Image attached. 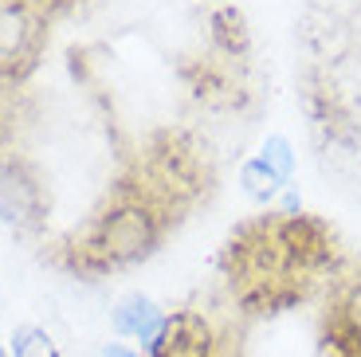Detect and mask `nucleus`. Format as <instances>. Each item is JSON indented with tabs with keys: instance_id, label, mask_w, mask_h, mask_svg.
<instances>
[{
	"instance_id": "1",
	"label": "nucleus",
	"mask_w": 361,
	"mask_h": 357,
	"mask_svg": "<svg viewBox=\"0 0 361 357\" xmlns=\"http://www.w3.org/2000/svg\"><path fill=\"white\" fill-rule=\"evenodd\" d=\"M342 271L334 228L314 212H259L235 224L220 251L232 303L252 318L295 310Z\"/></svg>"
},
{
	"instance_id": "2",
	"label": "nucleus",
	"mask_w": 361,
	"mask_h": 357,
	"mask_svg": "<svg viewBox=\"0 0 361 357\" xmlns=\"http://www.w3.org/2000/svg\"><path fill=\"white\" fill-rule=\"evenodd\" d=\"M173 224L177 220L154 200H114L55 243V263L79 279H102L149 259Z\"/></svg>"
},
{
	"instance_id": "3",
	"label": "nucleus",
	"mask_w": 361,
	"mask_h": 357,
	"mask_svg": "<svg viewBox=\"0 0 361 357\" xmlns=\"http://www.w3.org/2000/svg\"><path fill=\"white\" fill-rule=\"evenodd\" d=\"M149 357H240V334L228 322L185 306L165 314L157 338L149 341Z\"/></svg>"
},
{
	"instance_id": "4",
	"label": "nucleus",
	"mask_w": 361,
	"mask_h": 357,
	"mask_svg": "<svg viewBox=\"0 0 361 357\" xmlns=\"http://www.w3.org/2000/svg\"><path fill=\"white\" fill-rule=\"evenodd\" d=\"M318 341L322 357H361V267L330 279Z\"/></svg>"
},
{
	"instance_id": "5",
	"label": "nucleus",
	"mask_w": 361,
	"mask_h": 357,
	"mask_svg": "<svg viewBox=\"0 0 361 357\" xmlns=\"http://www.w3.org/2000/svg\"><path fill=\"white\" fill-rule=\"evenodd\" d=\"M208 40L228 59H252V28H247V16L235 0L208 8Z\"/></svg>"
},
{
	"instance_id": "6",
	"label": "nucleus",
	"mask_w": 361,
	"mask_h": 357,
	"mask_svg": "<svg viewBox=\"0 0 361 357\" xmlns=\"http://www.w3.org/2000/svg\"><path fill=\"white\" fill-rule=\"evenodd\" d=\"M161 322H165V314L157 310V306L149 303L145 295H126L122 303H118V310H114V326H118V334L142 338L145 346H149V341L157 338Z\"/></svg>"
},
{
	"instance_id": "7",
	"label": "nucleus",
	"mask_w": 361,
	"mask_h": 357,
	"mask_svg": "<svg viewBox=\"0 0 361 357\" xmlns=\"http://www.w3.org/2000/svg\"><path fill=\"white\" fill-rule=\"evenodd\" d=\"M240 181H244V188L252 193L255 200H271L275 193H279V185H283V177L271 169L263 157H252V161H247L244 173H240Z\"/></svg>"
},
{
	"instance_id": "8",
	"label": "nucleus",
	"mask_w": 361,
	"mask_h": 357,
	"mask_svg": "<svg viewBox=\"0 0 361 357\" xmlns=\"http://www.w3.org/2000/svg\"><path fill=\"white\" fill-rule=\"evenodd\" d=\"M12 357H59L51 334L39 330V326H20L12 334Z\"/></svg>"
},
{
	"instance_id": "9",
	"label": "nucleus",
	"mask_w": 361,
	"mask_h": 357,
	"mask_svg": "<svg viewBox=\"0 0 361 357\" xmlns=\"http://www.w3.org/2000/svg\"><path fill=\"white\" fill-rule=\"evenodd\" d=\"M263 161H267V165L279 173L283 181L290 177V145L283 142V138H271V142L263 145Z\"/></svg>"
},
{
	"instance_id": "10",
	"label": "nucleus",
	"mask_w": 361,
	"mask_h": 357,
	"mask_svg": "<svg viewBox=\"0 0 361 357\" xmlns=\"http://www.w3.org/2000/svg\"><path fill=\"white\" fill-rule=\"evenodd\" d=\"M27 4H36V8H44L47 16H59V12H67L75 4V0H27Z\"/></svg>"
},
{
	"instance_id": "11",
	"label": "nucleus",
	"mask_w": 361,
	"mask_h": 357,
	"mask_svg": "<svg viewBox=\"0 0 361 357\" xmlns=\"http://www.w3.org/2000/svg\"><path fill=\"white\" fill-rule=\"evenodd\" d=\"M106 357H137V353L126 349V346H106Z\"/></svg>"
},
{
	"instance_id": "12",
	"label": "nucleus",
	"mask_w": 361,
	"mask_h": 357,
	"mask_svg": "<svg viewBox=\"0 0 361 357\" xmlns=\"http://www.w3.org/2000/svg\"><path fill=\"white\" fill-rule=\"evenodd\" d=\"M0 357H8V353H4V349H0Z\"/></svg>"
}]
</instances>
